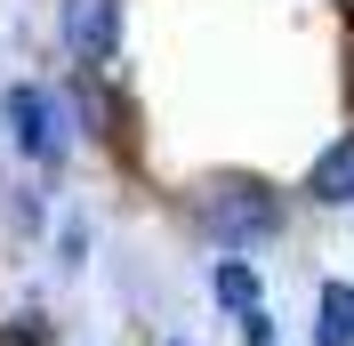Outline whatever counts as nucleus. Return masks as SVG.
<instances>
[{
    "instance_id": "obj_1",
    "label": "nucleus",
    "mask_w": 354,
    "mask_h": 346,
    "mask_svg": "<svg viewBox=\"0 0 354 346\" xmlns=\"http://www.w3.org/2000/svg\"><path fill=\"white\" fill-rule=\"evenodd\" d=\"M177 234L201 258H258L298 234V201L266 170H209L177 194Z\"/></svg>"
},
{
    "instance_id": "obj_2",
    "label": "nucleus",
    "mask_w": 354,
    "mask_h": 346,
    "mask_svg": "<svg viewBox=\"0 0 354 346\" xmlns=\"http://www.w3.org/2000/svg\"><path fill=\"white\" fill-rule=\"evenodd\" d=\"M0 153L24 177H48V185L81 161V121H73L65 89L48 73H8L0 81Z\"/></svg>"
},
{
    "instance_id": "obj_3",
    "label": "nucleus",
    "mask_w": 354,
    "mask_h": 346,
    "mask_svg": "<svg viewBox=\"0 0 354 346\" xmlns=\"http://www.w3.org/2000/svg\"><path fill=\"white\" fill-rule=\"evenodd\" d=\"M57 89H65L73 121H81V153H97V161L121 170V177L145 170V105H137V89H129L121 65H105V73H65Z\"/></svg>"
},
{
    "instance_id": "obj_4",
    "label": "nucleus",
    "mask_w": 354,
    "mask_h": 346,
    "mask_svg": "<svg viewBox=\"0 0 354 346\" xmlns=\"http://www.w3.org/2000/svg\"><path fill=\"white\" fill-rule=\"evenodd\" d=\"M48 48L65 73H105L129 48V0H48Z\"/></svg>"
},
{
    "instance_id": "obj_5",
    "label": "nucleus",
    "mask_w": 354,
    "mask_h": 346,
    "mask_svg": "<svg viewBox=\"0 0 354 346\" xmlns=\"http://www.w3.org/2000/svg\"><path fill=\"white\" fill-rule=\"evenodd\" d=\"M290 201H298V210H314V217H346V210H354V121L314 145V161L298 170Z\"/></svg>"
},
{
    "instance_id": "obj_6",
    "label": "nucleus",
    "mask_w": 354,
    "mask_h": 346,
    "mask_svg": "<svg viewBox=\"0 0 354 346\" xmlns=\"http://www.w3.org/2000/svg\"><path fill=\"white\" fill-rule=\"evenodd\" d=\"M48 226H57V185L17 170L8 185H0V242H8V250H41Z\"/></svg>"
},
{
    "instance_id": "obj_7",
    "label": "nucleus",
    "mask_w": 354,
    "mask_h": 346,
    "mask_svg": "<svg viewBox=\"0 0 354 346\" xmlns=\"http://www.w3.org/2000/svg\"><path fill=\"white\" fill-rule=\"evenodd\" d=\"M201 290H209V306L234 322V314L266 306V266L258 258H201Z\"/></svg>"
},
{
    "instance_id": "obj_8",
    "label": "nucleus",
    "mask_w": 354,
    "mask_h": 346,
    "mask_svg": "<svg viewBox=\"0 0 354 346\" xmlns=\"http://www.w3.org/2000/svg\"><path fill=\"white\" fill-rule=\"evenodd\" d=\"M306 346H354V274H322L314 282Z\"/></svg>"
},
{
    "instance_id": "obj_9",
    "label": "nucleus",
    "mask_w": 354,
    "mask_h": 346,
    "mask_svg": "<svg viewBox=\"0 0 354 346\" xmlns=\"http://www.w3.org/2000/svg\"><path fill=\"white\" fill-rule=\"evenodd\" d=\"M48 266H57V282H81L88 266H97V217L88 210H57V226H48Z\"/></svg>"
},
{
    "instance_id": "obj_10",
    "label": "nucleus",
    "mask_w": 354,
    "mask_h": 346,
    "mask_svg": "<svg viewBox=\"0 0 354 346\" xmlns=\"http://www.w3.org/2000/svg\"><path fill=\"white\" fill-rule=\"evenodd\" d=\"M234 346H282V314H274V306L234 314Z\"/></svg>"
},
{
    "instance_id": "obj_11",
    "label": "nucleus",
    "mask_w": 354,
    "mask_h": 346,
    "mask_svg": "<svg viewBox=\"0 0 354 346\" xmlns=\"http://www.w3.org/2000/svg\"><path fill=\"white\" fill-rule=\"evenodd\" d=\"M153 346H194V338H185V330H153Z\"/></svg>"
},
{
    "instance_id": "obj_12",
    "label": "nucleus",
    "mask_w": 354,
    "mask_h": 346,
    "mask_svg": "<svg viewBox=\"0 0 354 346\" xmlns=\"http://www.w3.org/2000/svg\"><path fill=\"white\" fill-rule=\"evenodd\" d=\"M330 8H338V0H330Z\"/></svg>"
}]
</instances>
